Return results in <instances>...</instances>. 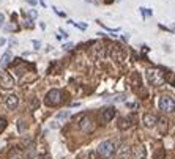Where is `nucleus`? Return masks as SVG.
I'll return each instance as SVG.
<instances>
[{
  "instance_id": "nucleus-9",
  "label": "nucleus",
  "mask_w": 175,
  "mask_h": 159,
  "mask_svg": "<svg viewBox=\"0 0 175 159\" xmlns=\"http://www.w3.org/2000/svg\"><path fill=\"white\" fill-rule=\"evenodd\" d=\"M79 128L84 131V132H88V131L93 129V125H91V120L88 115H84L79 118Z\"/></svg>"
},
{
  "instance_id": "nucleus-22",
  "label": "nucleus",
  "mask_w": 175,
  "mask_h": 159,
  "mask_svg": "<svg viewBox=\"0 0 175 159\" xmlns=\"http://www.w3.org/2000/svg\"><path fill=\"white\" fill-rule=\"evenodd\" d=\"M52 10H54V11H55V13H57V14H59V16H60V17H65V16H66V14H65V13H62V11H59V10H57V8H55V6H52Z\"/></svg>"
},
{
  "instance_id": "nucleus-16",
  "label": "nucleus",
  "mask_w": 175,
  "mask_h": 159,
  "mask_svg": "<svg viewBox=\"0 0 175 159\" xmlns=\"http://www.w3.org/2000/svg\"><path fill=\"white\" fill-rule=\"evenodd\" d=\"M6 125H8L6 118H5V117H0V132H3V131H5Z\"/></svg>"
},
{
  "instance_id": "nucleus-15",
  "label": "nucleus",
  "mask_w": 175,
  "mask_h": 159,
  "mask_svg": "<svg viewBox=\"0 0 175 159\" xmlns=\"http://www.w3.org/2000/svg\"><path fill=\"white\" fill-rule=\"evenodd\" d=\"M164 156H166V151H164V148H159L158 151L155 153L153 159H164Z\"/></svg>"
},
{
  "instance_id": "nucleus-3",
  "label": "nucleus",
  "mask_w": 175,
  "mask_h": 159,
  "mask_svg": "<svg viewBox=\"0 0 175 159\" xmlns=\"http://www.w3.org/2000/svg\"><path fill=\"white\" fill-rule=\"evenodd\" d=\"M158 106H159V110L166 112V114H172V112H175V99L172 96L164 95L159 98Z\"/></svg>"
},
{
  "instance_id": "nucleus-2",
  "label": "nucleus",
  "mask_w": 175,
  "mask_h": 159,
  "mask_svg": "<svg viewBox=\"0 0 175 159\" xmlns=\"http://www.w3.org/2000/svg\"><path fill=\"white\" fill-rule=\"evenodd\" d=\"M147 80H148L152 85L159 87L164 83V76H162V72L159 69L152 68V69H147Z\"/></svg>"
},
{
  "instance_id": "nucleus-6",
  "label": "nucleus",
  "mask_w": 175,
  "mask_h": 159,
  "mask_svg": "<svg viewBox=\"0 0 175 159\" xmlns=\"http://www.w3.org/2000/svg\"><path fill=\"white\" fill-rule=\"evenodd\" d=\"M115 114H117V110L114 109V107H106V109H103L101 110V117H99V120H101V123H109L110 120H114V117H115Z\"/></svg>"
},
{
  "instance_id": "nucleus-7",
  "label": "nucleus",
  "mask_w": 175,
  "mask_h": 159,
  "mask_svg": "<svg viewBox=\"0 0 175 159\" xmlns=\"http://www.w3.org/2000/svg\"><path fill=\"white\" fill-rule=\"evenodd\" d=\"M131 157V148L126 143H122L117 148V159H130Z\"/></svg>"
},
{
  "instance_id": "nucleus-21",
  "label": "nucleus",
  "mask_w": 175,
  "mask_h": 159,
  "mask_svg": "<svg viewBox=\"0 0 175 159\" xmlns=\"http://www.w3.org/2000/svg\"><path fill=\"white\" fill-rule=\"evenodd\" d=\"M29 16L32 19H36V17H38V13H36V10H29Z\"/></svg>"
},
{
  "instance_id": "nucleus-30",
  "label": "nucleus",
  "mask_w": 175,
  "mask_h": 159,
  "mask_svg": "<svg viewBox=\"0 0 175 159\" xmlns=\"http://www.w3.org/2000/svg\"><path fill=\"white\" fill-rule=\"evenodd\" d=\"M173 85H175V79H173Z\"/></svg>"
},
{
  "instance_id": "nucleus-1",
  "label": "nucleus",
  "mask_w": 175,
  "mask_h": 159,
  "mask_svg": "<svg viewBox=\"0 0 175 159\" xmlns=\"http://www.w3.org/2000/svg\"><path fill=\"white\" fill-rule=\"evenodd\" d=\"M62 91L57 90V88H54L51 91H48V95H46L44 98V102H46V106H49V107H55V106H59L60 102H62Z\"/></svg>"
},
{
  "instance_id": "nucleus-17",
  "label": "nucleus",
  "mask_w": 175,
  "mask_h": 159,
  "mask_svg": "<svg viewBox=\"0 0 175 159\" xmlns=\"http://www.w3.org/2000/svg\"><path fill=\"white\" fill-rule=\"evenodd\" d=\"M141 13H142V16H144V17H150V16L153 14V11H152V10H148V8H141Z\"/></svg>"
},
{
  "instance_id": "nucleus-12",
  "label": "nucleus",
  "mask_w": 175,
  "mask_h": 159,
  "mask_svg": "<svg viewBox=\"0 0 175 159\" xmlns=\"http://www.w3.org/2000/svg\"><path fill=\"white\" fill-rule=\"evenodd\" d=\"M130 121H131L130 118H120V120H118V128H120V129H128L131 126Z\"/></svg>"
},
{
  "instance_id": "nucleus-19",
  "label": "nucleus",
  "mask_w": 175,
  "mask_h": 159,
  "mask_svg": "<svg viewBox=\"0 0 175 159\" xmlns=\"http://www.w3.org/2000/svg\"><path fill=\"white\" fill-rule=\"evenodd\" d=\"M158 121L161 123V132H166V128H167V120H166V118H159Z\"/></svg>"
},
{
  "instance_id": "nucleus-23",
  "label": "nucleus",
  "mask_w": 175,
  "mask_h": 159,
  "mask_svg": "<svg viewBox=\"0 0 175 159\" xmlns=\"http://www.w3.org/2000/svg\"><path fill=\"white\" fill-rule=\"evenodd\" d=\"M32 43H33V46H35V49H40V46H41V43H40V41H36V40H33Z\"/></svg>"
},
{
  "instance_id": "nucleus-8",
  "label": "nucleus",
  "mask_w": 175,
  "mask_h": 159,
  "mask_svg": "<svg viewBox=\"0 0 175 159\" xmlns=\"http://www.w3.org/2000/svg\"><path fill=\"white\" fill-rule=\"evenodd\" d=\"M156 123H158V118H156V115L153 114H144L142 117V125L145 128H155Z\"/></svg>"
},
{
  "instance_id": "nucleus-5",
  "label": "nucleus",
  "mask_w": 175,
  "mask_h": 159,
  "mask_svg": "<svg viewBox=\"0 0 175 159\" xmlns=\"http://www.w3.org/2000/svg\"><path fill=\"white\" fill-rule=\"evenodd\" d=\"M0 85L5 90H10L16 85V80L13 79L11 74H8L6 71H0Z\"/></svg>"
},
{
  "instance_id": "nucleus-26",
  "label": "nucleus",
  "mask_w": 175,
  "mask_h": 159,
  "mask_svg": "<svg viewBox=\"0 0 175 159\" xmlns=\"http://www.w3.org/2000/svg\"><path fill=\"white\" fill-rule=\"evenodd\" d=\"M3 21H5V16H3V14H0V27L3 25Z\"/></svg>"
},
{
  "instance_id": "nucleus-18",
  "label": "nucleus",
  "mask_w": 175,
  "mask_h": 159,
  "mask_svg": "<svg viewBox=\"0 0 175 159\" xmlns=\"http://www.w3.org/2000/svg\"><path fill=\"white\" fill-rule=\"evenodd\" d=\"M71 114H70V110H65V112H60V114H57V118L59 120H65V118H68Z\"/></svg>"
},
{
  "instance_id": "nucleus-24",
  "label": "nucleus",
  "mask_w": 175,
  "mask_h": 159,
  "mask_svg": "<svg viewBox=\"0 0 175 159\" xmlns=\"http://www.w3.org/2000/svg\"><path fill=\"white\" fill-rule=\"evenodd\" d=\"M73 48V44L71 43H66V44H63V49H65V51H68V49H71Z\"/></svg>"
},
{
  "instance_id": "nucleus-14",
  "label": "nucleus",
  "mask_w": 175,
  "mask_h": 159,
  "mask_svg": "<svg viewBox=\"0 0 175 159\" xmlns=\"http://www.w3.org/2000/svg\"><path fill=\"white\" fill-rule=\"evenodd\" d=\"M24 159H35V147H33V145L29 147V150H27V154H25Z\"/></svg>"
},
{
  "instance_id": "nucleus-20",
  "label": "nucleus",
  "mask_w": 175,
  "mask_h": 159,
  "mask_svg": "<svg viewBox=\"0 0 175 159\" xmlns=\"http://www.w3.org/2000/svg\"><path fill=\"white\" fill-rule=\"evenodd\" d=\"M17 129H19V132H24V131H25L24 120H19V121H17Z\"/></svg>"
},
{
  "instance_id": "nucleus-28",
  "label": "nucleus",
  "mask_w": 175,
  "mask_h": 159,
  "mask_svg": "<svg viewBox=\"0 0 175 159\" xmlns=\"http://www.w3.org/2000/svg\"><path fill=\"white\" fill-rule=\"evenodd\" d=\"M40 2H41V5H43V6H46V3H44V0H40Z\"/></svg>"
},
{
  "instance_id": "nucleus-4",
  "label": "nucleus",
  "mask_w": 175,
  "mask_h": 159,
  "mask_svg": "<svg viewBox=\"0 0 175 159\" xmlns=\"http://www.w3.org/2000/svg\"><path fill=\"white\" fill-rule=\"evenodd\" d=\"M114 150H115V145L112 140H104L98 145V153L103 156V157H110L114 154Z\"/></svg>"
},
{
  "instance_id": "nucleus-27",
  "label": "nucleus",
  "mask_w": 175,
  "mask_h": 159,
  "mask_svg": "<svg viewBox=\"0 0 175 159\" xmlns=\"http://www.w3.org/2000/svg\"><path fill=\"white\" fill-rule=\"evenodd\" d=\"M3 44H5V40L2 38V40H0V46H3Z\"/></svg>"
},
{
  "instance_id": "nucleus-29",
  "label": "nucleus",
  "mask_w": 175,
  "mask_h": 159,
  "mask_svg": "<svg viewBox=\"0 0 175 159\" xmlns=\"http://www.w3.org/2000/svg\"><path fill=\"white\" fill-rule=\"evenodd\" d=\"M43 159H52V157H51V156H44Z\"/></svg>"
},
{
  "instance_id": "nucleus-25",
  "label": "nucleus",
  "mask_w": 175,
  "mask_h": 159,
  "mask_svg": "<svg viewBox=\"0 0 175 159\" xmlns=\"http://www.w3.org/2000/svg\"><path fill=\"white\" fill-rule=\"evenodd\" d=\"M25 2L29 3V5H32V6H33V5H36V2H38V0H25Z\"/></svg>"
},
{
  "instance_id": "nucleus-10",
  "label": "nucleus",
  "mask_w": 175,
  "mask_h": 159,
  "mask_svg": "<svg viewBox=\"0 0 175 159\" xmlns=\"http://www.w3.org/2000/svg\"><path fill=\"white\" fill-rule=\"evenodd\" d=\"M5 106L10 109V110L17 109V106H19V98H17L16 95H8L5 98Z\"/></svg>"
},
{
  "instance_id": "nucleus-13",
  "label": "nucleus",
  "mask_w": 175,
  "mask_h": 159,
  "mask_svg": "<svg viewBox=\"0 0 175 159\" xmlns=\"http://www.w3.org/2000/svg\"><path fill=\"white\" fill-rule=\"evenodd\" d=\"M0 60H2V62H0V66L5 68L6 65L10 63V60H11V54H10V52H5V54H3V57L0 58Z\"/></svg>"
},
{
  "instance_id": "nucleus-11",
  "label": "nucleus",
  "mask_w": 175,
  "mask_h": 159,
  "mask_svg": "<svg viewBox=\"0 0 175 159\" xmlns=\"http://www.w3.org/2000/svg\"><path fill=\"white\" fill-rule=\"evenodd\" d=\"M133 156L134 159H147V150L144 145H136L133 150Z\"/></svg>"
}]
</instances>
